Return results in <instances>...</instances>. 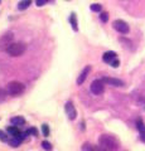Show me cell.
<instances>
[{"mask_svg": "<svg viewBox=\"0 0 145 151\" xmlns=\"http://www.w3.org/2000/svg\"><path fill=\"white\" fill-rule=\"evenodd\" d=\"M29 134H37V130L35 129H33V127H32V129H29V130H28L27 132H25V135H29Z\"/></svg>", "mask_w": 145, "mask_h": 151, "instance_id": "26", "label": "cell"}, {"mask_svg": "<svg viewBox=\"0 0 145 151\" xmlns=\"http://www.w3.org/2000/svg\"><path fill=\"white\" fill-rule=\"evenodd\" d=\"M42 132H43V136H49V126L47 124H43L42 125Z\"/></svg>", "mask_w": 145, "mask_h": 151, "instance_id": "18", "label": "cell"}, {"mask_svg": "<svg viewBox=\"0 0 145 151\" xmlns=\"http://www.w3.org/2000/svg\"><path fill=\"white\" fill-rule=\"evenodd\" d=\"M5 89H6V92H8L9 96L18 97V96H20V94H23V92H24V89H25V86L22 82L13 81V82H9L6 84Z\"/></svg>", "mask_w": 145, "mask_h": 151, "instance_id": "2", "label": "cell"}, {"mask_svg": "<svg viewBox=\"0 0 145 151\" xmlns=\"http://www.w3.org/2000/svg\"><path fill=\"white\" fill-rule=\"evenodd\" d=\"M64 111H66V115H67V117L71 121L76 120L77 111H76V107H74V105H73L71 101H67L66 103H64Z\"/></svg>", "mask_w": 145, "mask_h": 151, "instance_id": "6", "label": "cell"}, {"mask_svg": "<svg viewBox=\"0 0 145 151\" xmlns=\"http://www.w3.org/2000/svg\"><path fill=\"white\" fill-rule=\"evenodd\" d=\"M90 89H91V92L95 94V96H100V94H102L104 91H105L104 81H102V79H95V81L91 83Z\"/></svg>", "mask_w": 145, "mask_h": 151, "instance_id": "4", "label": "cell"}, {"mask_svg": "<svg viewBox=\"0 0 145 151\" xmlns=\"http://www.w3.org/2000/svg\"><path fill=\"white\" fill-rule=\"evenodd\" d=\"M47 1H48V0H37L35 4H37V6H43Z\"/></svg>", "mask_w": 145, "mask_h": 151, "instance_id": "25", "label": "cell"}, {"mask_svg": "<svg viewBox=\"0 0 145 151\" xmlns=\"http://www.w3.org/2000/svg\"><path fill=\"white\" fill-rule=\"evenodd\" d=\"M69 22H71V24H72V28H73V30H77V29H78V28H77L76 15H74V14H71V18H69Z\"/></svg>", "mask_w": 145, "mask_h": 151, "instance_id": "17", "label": "cell"}, {"mask_svg": "<svg viewBox=\"0 0 145 151\" xmlns=\"http://www.w3.org/2000/svg\"><path fill=\"white\" fill-rule=\"evenodd\" d=\"M136 127L139 130V134H140V140L145 142V124L141 119H138L136 120Z\"/></svg>", "mask_w": 145, "mask_h": 151, "instance_id": "11", "label": "cell"}, {"mask_svg": "<svg viewBox=\"0 0 145 151\" xmlns=\"http://www.w3.org/2000/svg\"><path fill=\"white\" fill-rule=\"evenodd\" d=\"M6 132L10 136H19V135H22V131L19 130V127L18 126H10V127H8L6 129Z\"/></svg>", "mask_w": 145, "mask_h": 151, "instance_id": "13", "label": "cell"}, {"mask_svg": "<svg viewBox=\"0 0 145 151\" xmlns=\"http://www.w3.org/2000/svg\"><path fill=\"white\" fill-rule=\"evenodd\" d=\"M6 134H4V132L1 131V130H0V140H3V141H5V142H8V141H9V139L6 137Z\"/></svg>", "mask_w": 145, "mask_h": 151, "instance_id": "22", "label": "cell"}, {"mask_svg": "<svg viewBox=\"0 0 145 151\" xmlns=\"http://www.w3.org/2000/svg\"><path fill=\"white\" fill-rule=\"evenodd\" d=\"M93 151H110V150L102 147V146H93Z\"/></svg>", "mask_w": 145, "mask_h": 151, "instance_id": "23", "label": "cell"}, {"mask_svg": "<svg viewBox=\"0 0 145 151\" xmlns=\"http://www.w3.org/2000/svg\"><path fill=\"white\" fill-rule=\"evenodd\" d=\"M105 84H109V86H114V87H123L124 86V82L119 78H112V77H104L102 78Z\"/></svg>", "mask_w": 145, "mask_h": 151, "instance_id": "8", "label": "cell"}, {"mask_svg": "<svg viewBox=\"0 0 145 151\" xmlns=\"http://www.w3.org/2000/svg\"><path fill=\"white\" fill-rule=\"evenodd\" d=\"M119 65H120V60H119L118 58H116V59L114 60V62H112V63H111V67H114V68H118V67H119Z\"/></svg>", "mask_w": 145, "mask_h": 151, "instance_id": "24", "label": "cell"}, {"mask_svg": "<svg viewBox=\"0 0 145 151\" xmlns=\"http://www.w3.org/2000/svg\"><path fill=\"white\" fill-rule=\"evenodd\" d=\"M100 19H101V22L102 23H106L107 20H109V13H101V15H100Z\"/></svg>", "mask_w": 145, "mask_h": 151, "instance_id": "21", "label": "cell"}, {"mask_svg": "<svg viewBox=\"0 0 145 151\" xmlns=\"http://www.w3.org/2000/svg\"><path fill=\"white\" fill-rule=\"evenodd\" d=\"M0 1H1V0H0Z\"/></svg>", "mask_w": 145, "mask_h": 151, "instance_id": "27", "label": "cell"}, {"mask_svg": "<svg viewBox=\"0 0 145 151\" xmlns=\"http://www.w3.org/2000/svg\"><path fill=\"white\" fill-rule=\"evenodd\" d=\"M25 49H27L25 44L22 43V42H18V43H10V44H9L6 47L5 52L10 57H20L25 52Z\"/></svg>", "mask_w": 145, "mask_h": 151, "instance_id": "3", "label": "cell"}, {"mask_svg": "<svg viewBox=\"0 0 145 151\" xmlns=\"http://www.w3.org/2000/svg\"><path fill=\"white\" fill-rule=\"evenodd\" d=\"M90 72H91V65H86V67L82 69V72L79 73V76L77 77V81H76L78 86H81V84L86 81V78H87V76Z\"/></svg>", "mask_w": 145, "mask_h": 151, "instance_id": "9", "label": "cell"}, {"mask_svg": "<svg viewBox=\"0 0 145 151\" xmlns=\"http://www.w3.org/2000/svg\"><path fill=\"white\" fill-rule=\"evenodd\" d=\"M101 9H102V6L100 5V4H92V5H91V10L92 12L99 13V12H101Z\"/></svg>", "mask_w": 145, "mask_h": 151, "instance_id": "20", "label": "cell"}, {"mask_svg": "<svg viewBox=\"0 0 145 151\" xmlns=\"http://www.w3.org/2000/svg\"><path fill=\"white\" fill-rule=\"evenodd\" d=\"M6 96H8V92H6V89H4V88H0V103L4 102L6 100Z\"/></svg>", "mask_w": 145, "mask_h": 151, "instance_id": "16", "label": "cell"}, {"mask_svg": "<svg viewBox=\"0 0 145 151\" xmlns=\"http://www.w3.org/2000/svg\"><path fill=\"white\" fill-rule=\"evenodd\" d=\"M116 58H118V54L112 50L106 52V53H104V55H102V60H104L105 63H109V64H111Z\"/></svg>", "mask_w": 145, "mask_h": 151, "instance_id": "10", "label": "cell"}, {"mask_svg": "<svg viewBox=\"0 0 145 151\" xmlns=\"http://www.w3.org/2000/svg\"><path fill=\"white\" fill-rule=\"evenodd\" d=\"M29 5H30V0H23V1L18 4V9L19 10H25V9L29 8Z\"/></svg>", "mask_w": 145, "mask_h": 151, "instance_id": "14", "label": "cell"}, {"mask_svg": "<svg viewBox=\"0 0 145 151\" xmlns=\"http://www.w3.org/2000/svg\"><path fill=\"white\" fill-rule=\"evenodd\" d=\"M10 124L14 126H23L25 125V119L23 116H14L10 119Z\"/></svg>", "mask_w": 145, "mask_h": 151, "instance_id": "12", "label": "cell"}, {"mask_svg": "<svg viewBox=\"0 0 145 151\" xmlns=\"http://www.w3.org/2000/svg\"><path fill=\"white\" fill-rule=\"evenodd\" d=\"M13 33L12 32H8L5 33L1 38H0V49H3V48H5L6 49V47L12 43V40H13Z\"/></svg>", "mask_w": 145, "mask_h": 151, "instance_id": "7", "label": "cell"}, {"mask_svg": "<svg viewBox=\"0 0 145 151\" xmlns=\"http://www.w3.org/2000/svg\"><path fill=\"white\" fill-rule=\"evenodd\" d=\"M93 146H95V145H92L90 142H85L82 145L81 151H93Z\"/></svg>", "mask_w": 145, "mask_h": 151, "instance_id": "15", "label": "cell"}, {"mask_svg": "<svg viewBox=\"0 0 145 151\" xmlns=\"http://www.w3.org/2000/svg\"><path fill=\"white\" fill-rule=\"evenodd\" d=\"M112 27H114V29L116 32L121 33V34H128V33L130 32V27L126 22L121 20V19H118V20H115L114 23H112Z\"/></svg>", "mask_w": 145, "mask_h": 151, "instance_id": "5", "label": "cell"}, {"mask_svg": "<svg viewBox=\"0 0 145 151\" xmlns=\"http://www.w3.org/2000/svg\"><path fill=\"white\" fill-rule=\"evenodd\" d=\"M42 147L45 151H52V145H50L48 141H43V142H42Z\"/></svg>", "mask_w": 145, "mask_h": 151, "instance_id": "19", "label": "cell"}, {"mask_svg": "<svg viewBox=\"0 0 145 151\" xmlns=\"http://www.w3.org/2000/svg\"><path fill=\"white\" fill-rule=\"evenodd\" d=\"M99 145L102 146L110 151H116L119 150V146H120V142L118 141V139L112 135H107V134H104L100 136L99 139Z\"/></svg>", "mask_w": 145, "mask_h": 151, "instance_id": "1", "label": "cell"}]
</instances>
